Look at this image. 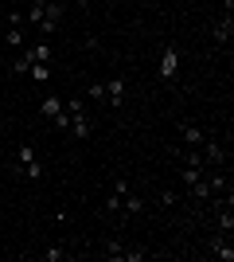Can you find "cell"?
<instances>
[{
    "instance_id": "1",
    "label": "cell",
    "mask_w": 234,
    "mask_h": 262,
    "mask_svg": "<svg viewBox=\"0 0 234 262\" xmlns=\"http://www.w3.org/2000/svg\"><path fill=\"white\" fill-rule=\"evenodd\" d=\"M32 63H51V43L39 39V43H32V47H20V55L12 59V71H16V75H28Z\"/></svg>"
},
{
    "instance_id": "2",
    "label": "cell",
    "mask_w": 234,
    "mask_h": 262,
    "mask_svg": "<svg viewBox=\"0 0 234 262\" xmlns=\"http://www.w3.org/2000/svg\"><path fill=\"white\" fill-rule=\"evenodd\" d=\"M176 75H179V47H164V55H160V78L172 82Z\"/></svg>"
},
{
    "instance_id": "3",
    "label": "cell",
    "mask_w": 234,
    "mask_h": 262,
    "mask_svg": "<svg viewBox=\"0 0 234 262\" xmlns=\"http://www.w3.org/2000/svg\"><path fill=\"white\" fill-rule=\"evenodd\" d=\"M59 20H63V4H59V0H47L43 4V20H39V32H55Z\"/></svg>"
},
{
    "instance_id": "4",
    "label": "cell",
    "mask_w": 234,
    "mask_h": 262,
    "mask_svg": "<svg viewBox=\"0 0 234 262\" xmlns=\"http://www.w3.org/2000/svg\"><path fill=\"white\" fill-rule=\"evenodd\" d=\"M67 129L74 133L78 141H86L90 129H94V121H90V118H86V110H82V114H70V125H67Z\"/></svg>"
},
{
    "instance_id": "5",
    "label": "cell",
    "mask_w": 234,
    "mask_h": 262,
    "mask_svg": "<svg viewBox=\"0 0 234 262\" xmlns=\"http://www.w3.org/2000/svg\"><path fill=\"white\" fill-rule=\"evenodd\" d=\"M106 102H110V106H121V102H125V78L121 75L106 82Z\"/></svg>"
},
{
    "instance_id": "6",
    "label": "cell",
    "mask_w": 234,
    "mask_h": 262,
    "mask_svg": "<svg viewBox=\"0 0 234 262\" xmlns=\"http://www.w3.org/2000/svg\"><path fill=\"white\" fill-rule=\"evenodd\" d=\"M211 254H215V258H226V262H230V258H234L230 235H215V239H211Z\"/></svg>"
},
{
    "instance_id": "7",
    "label": "cell",
    "mask_w": 234,
    "mask_h": 262,
    "mask_svg": "<svg viewBox=\"0 0 234 262\" xmlns=\"http://www.w3.org/2000/svg\"><path fill=\"white\" fill-rule=\"evenodd\" d=\"M184 141H188L191 149H199V145L207 141V137H203V129L195 125V121H184Z\"/></svg>"
},
{
    "instance_id": "8",
    "label": "cell",
    "mask_w": 234,
    "mask_h": 262,
    "mask_svg": "<svg viewBox=\"0 0 234 262\" xmlns=\"http://www.w3.org/2000/svg\"><path fill=\"white\" fill-rule=\"evenodd\" d=\"M203 157H207L211 164H226V153H223L219 141H203Z\"/></svg>"
},
{
    "instance_id": "9",
    "label": "cell",
    "mask_w": 234,
    "mask_h": 262,
    "mask_svg": "<svg viewBox=\"0 0 234 262\" xmlns=\"http://www.w3.org/2000/svg\"><path fill=\"white\" fill-rule=\"evenodd\" d=\"M121 211H125V215H141V211H145V200H141V196H133V192H125Z\"/></svg>"
},
{
    "instance_id": "10",
    "label": "cell",
    "mask_w": 234,
    "mask_h": 262,
    "mask_svg": "<svg viewBox=\"0 0 234 262\" xmlns=\"http://www.w3.org/2000/svg\"><path fill=\"white\" fill-rule=\"evenodd\" d=\"M230 35H234V20L226 16V20L215 24V43H230Z\"/></svg>"
},
{
    "instance_id": "11",
    "label": "cell",
    "mask_w": 234,
    "mask_h": 262,
    "mask_svg": "<svg viewBox=\"0 0 234 262\" xmlns=\"http://www.w3.org/2000/svg\"><path fill=\"white\" fill-rule=\"evenodd\" d=\"M28 75L43 86V82H51V67H47V63H32V67H28Z\"/></svg>"
},
{
    "instance_id": "12",
    "label": "cell",
    "mask_w": 234,
    "mask_h": 262,
    "mask_svg": "<svg viewBox=\"0 0 234 262\" xmlns=\"http://www.w3.org/2000/svg\"><path fill=\"white\" fill-rule=\"evenodd\" d=\"M101 254H106V258H117V262H121V254H125V243H117V239H106Z\"/></svg>"
},
{
    "instance_id": "13",
    "label": "cell",
    "mask_w": 234,
    "mask_h": 262,
    "mask_svg": "<svg viewBox=\"0 0 234 262\" xmlns=\"http://www.w3.org/2000/svg\"><path fill=\"white\" fill-rule=\"evenodd\" d=\"M32 161H39V157H35V149H32V145H20V149H16V164L23 168V164H32Z\"/></svg>"
},
{
    "instance_id": "14",
    "label": "cell",
    "mask_w": 234,
    "mask_h": 262,
    "mask_svg": "<svg viewBox=\"0 0 234 262\" xmlns=\"http://www.w3.org/2000/svg\"><path fill=\"white\" fill-rule=\"evenodd\" d=\"M8 47H23V28H20V24H12V28H8Z\"/></svg>"
},
{
    "instance_id": "15",
    "label": "cell",
    "mask_w": 234,
    "mask_h": 262,
    "mask_svg": "<svg viewBox=\"0 0 234 262\" xmlns=\"http://www.w3.org/2000/svg\"><path fill=\"white\" fill-rule=\"evenodd\" d=\"M20 172L28 176V180H39V176H43V164H39V161H32V164H23Z\"/></svg>"
},
{
    "instance_id": "16",
    "label": "cell",
    "mask_w": 234,
    "mask_h": 262,
    "mask_svg": "<svg viewBox=\"0 0 234 262\" xmlns=\"http://www.w3.org/2000/svg\"><path fill=\"white\" fill-rule=\"evenodd\" d=\"M129 192H133V188H129ZM121 200H125V196L110 192V200H106V211H110V215H117V211H121Z\"/></svg>"
},
{
    "instance_id": "17",
    "label": "cell",
    "mask_w": 234,
    "mask_h": 262,
    "mask_svg": "<svg viewBox=\"0 0 234 262\" xmlns=\"http://www.w3.org/2000/svg\"><path fill=\"white\" fill-rule=\"evenodd\" d=\"M230 231H234V215L223 211V215H219V235H230Z\"/></svg>"
},
{
    "instance_id": "18",
    "label": "cell",
    "mask_w": 234,
    "mask_h": 262,
    "mask_svg": "<svg viewBox=\"0 0 234 262\" xmlns=\"http://www.w3.org/2000/svg\"><path fill=\"white\" fill-rule=\"evenodd\" d=\"M63 258H67L63 247H47V251H43V262H63Z\"/></svg>"
},
{
    "instance_id": "19",
    "label": "cell",
    "mask_w": 234,
    "mask_h": 262,
    "mask_svg": "<svg viewBox=\"0 0 234 262\" xmlns=\"http://www.w3.org/2000/svg\"><path fill=\"white\" fill-rule=\"evenodd\" d=\"M63 106H67V114H82V110H86V102H82V98H67Z\"/></svg>"
},
{
    "instance_id": "20",
    "label": "cell",
    "mask_w": 234,
    "mask_h": 262,
    "mask_svg": "<svg viewBox=\"0 0 234 262\" xmlns=\"http://www.w3.org/2000/svg\"><path fill=\"white\" fill-rule=\"evenodd\" d=\"M86 94H90V98H94V102H101V98H106V86H101V82H94V86H90Z\"/></svg>"
},
{
    "instance_id": "21",
    "label": "cell",
    "mask_w": 234,
    "mask_h": 262,
    "mask_svg": "<svg viewBox=\"0 0 234 262\" xmlns=\"http://www.w3.org/2000/svg\"><path fill=\"white\" fill-rule=\"evenodd\" d=\"M32 4H39V8H43V4H47V0H32Z\"/></svg>"
},
{
    "instance_id": "22",
    "label": "cell",
    "mask_w": 234,
    "mask_h": 262,
    "mask_svg": "<svg viewBox=\"0 0 234 262\" xmlns=\"http://www.w3.org/2000/svg\"><path fill=\"white\" fill-rule=\"evenodd\" d=\"M78 4H90V0H78Z\"/></svg>"
}]
</instances>
